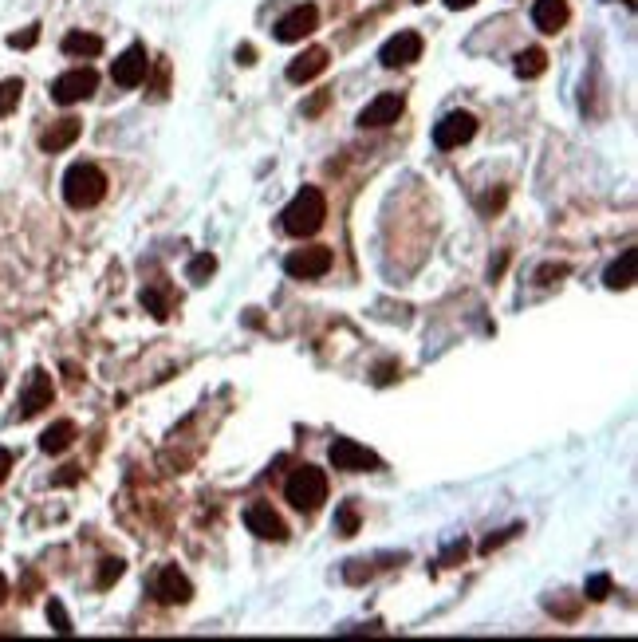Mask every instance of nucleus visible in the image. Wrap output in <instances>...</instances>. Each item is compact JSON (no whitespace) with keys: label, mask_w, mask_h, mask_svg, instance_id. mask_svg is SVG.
I'll return each mask as SVG.
<instances>
[{"label":"nucleus","mask_w":638,"mask_h":642,"mask_svg":"<svg viewBox=\"0 0 638 642\" xmlns=\"http://www.w3.org/2000/svg\"><path fill=\"white\" fill-rule=\"evenodd\" d=\"M335 532H339V536H355V532H359V509H355V505H343V509L335 513Z\"/></svg>","instance_id":"obj_26"},{"label":"nucleus","mask_w":638,"mask_h":642,"mask_svg":"<svg viewBox=\"0 0 638 642\" xmlns=\"http://www.w3.org/2000/svg\"><path fill=\"white\" fill-rule=\"evenodd\" d=\"M316 24H319L316 4H300V8H292L288 16L276 20V40H280V44H300L304 36L316 32Z\"/></svg>","instance_id":"obj_9"},{"label":"nucleus","mask_w":638,"mask_h":642,"mask_svg":"<svg viewBox=\"0 0 638 642\" xmlns=\"http://www.w3.org/2000/svg\"><path fill=\"white\" fill-rule=\"evenodd\" d=\"M71 442H75V422H56L40 434V450L44 453H64L71 450Z\"/></svg>","instance_id":"obj_19"},{"label":"nucleus","mask_w":638,"mask_h":642,"mask_svg":"<svg viewBox=\"0 0 638 642\" xmlns=\"http://www.w3.org/2000/svg\"><path fill=\"white\" fill-rule=\"evenodd\" d=\"M375 576V568L367 564V560H347V568H343V579L347 583H363V579Z\"/></svg>","instance_id":"obj_29"},{"label":"nucleus","mask_w":638,"mask_h":642,"mask_svg":"<svg viewBox=\"0 0 638 642\" xmlns=\"http://www.w3.org/2000/svg\"><path fill=\"white\" fill-rule=\"evenodd\" d=\"M477 134V119L469 111H449L446 119L434 127V146L438 150H457Z\"/></svg>","instance_id":"obj_8"},{"label":"nucleus","mask_w":638,"mask_h":642,"mask_svg":"<svg viewBox=\"0 0 638 642\" xmlns=\"http://www.w3.org/2000/svg\"><path fill=\"white\" fill-rule=\"evenodd\" d=\"M217 272V257H209V253H201V257L190 260V268H186V276H190L193 284H205L209 276Z\"/></svg>","instance_id":"obj_25"},{"label":"nucleus","mask_w":638,"mask_h":642,"mask_svg":"<svg viewBox=\"0 0 638 642\" xmlns=\"http://www.w3.org/2000/svg\"><path fill=\"white\" fill-rule=\"evenodd\" d=\"M4 599H8V579L0 576V607H4Z\"/></svg>","instance_id":"obj_39"},{"label":"nucleus","mask_w":638,"mask_h":642,"mask_svg":"<svg viewBox=\"0 0 638 642\" xmlns=\"http://www.w3.org/2000/svg\"><path fill=\"white\" fill-rule=\"evenodd\" d=\"M40 40V24H32V28H24V32H12L8 36V48H32Z\"/></svg>","instance_id":"obj_30"},{"label":"nucleus","mask_w":638,"mask_h":642,"mask_svg":"<svg viewBox=\"0 0 638 642\" xmlns=\"http://www.w3.org/2000/svg\"><path fill=\"white\" fill-rule=\"evenodd\" d=\"M323 107H327V91H319V95L312 99V103H308V107H304V111H308V115H319Z\"/></svg>","instance_id":"obj_36"},{"label":"nucleus","mask_w":638,"mask_h":642,"mask_svg":"<svg viewBox=\"0 0 638 642\" xmlns=\"http://www.w3.org/2000/svg\"><path fill=\"white\" fill-rule=\"evenodd\" d=\"M323 217H327V197H323V190L304 186V190L284 205L280 225H284L288 237H312V233L323 229Z\"/></svg>","instance_id":"obj_1"},{"label":"nucleus","mask_w":638,"mask_h":642,"mask_svg":"<svg viewBox=\"0 0 638 642\" xmlns=\"http://www.w3.org/2000/svg\"><path fill=\"white\" fill-rule=\"evenodd\" d=\"M323 71H327V48H308L304 56H296V60L288 64V79H292V83H312Z\"/></svg>","instance_id":"obj_16"},{"label":"nucleus","mask_w":638,"mask_h":642,"mask_svg":"<svg viewBox=\"0 0 638 642\" xmlns=\"http://www.w3.org/2000/svg\"><path fill=\"white\" fill-rule=\"evenodd\" d=\"M583 595H587L591 603L607 599V595H611V576H591L587 579V587H583Z\"/></svg>","instance_id":"obj_27"},{"label":"nucleus","mask_w":638,"mask_h":642,"mask_svg":"<svg viewBox=\"0 0 638 642\" xmlns=\"http://www.w3.org/2000/svg\"><path fill=\"white\" fill-rule=\"evenodd\" d=\"M154 599H158L162 607H186L193 599V583L178 572V564H166V568L154 576Z\"/></svg>","instance_id":"obj_7"},{"label":"nucleus","mask_w":638,"mask_h":642,"mask_svg":"<svg viewBox=\"0 0 638 642\" xmlns=\"http://www.w3.org/2000/svg\"><path fill=\"white\" fill-rule=\"evenodd\" d=\"M505 205V190L497 193V197H481V213H497Z\"/></svg>","instance_id":"obj_34"},{"label":"nucleus","mask_w":638,"mask_h":642,"mask_svg":"<svg viewBox=\"0 0 638 642\" xmlns=\"http://www.w3.org/2000/svg\"><path fill=\"white\" fill-rule=\"evenodd\" d=\"M20 95H24V79H4L0 83V119H8L20 107Z\"/></svg>","instance_id":"obj_22"},{"label":"nucleus","mask_w":638,"mask_h":642,"mask_svg":"<svg viewBox=\"0 0 638 642\" xmlns=\"http://www.w3.org/2000/svg\"><path fill=\"white\" fill-rule=\"evenodd\" d=\"M402 111H406V99H402V95H394V91H386V95L371 99V103L363 107L359 127H390V123H398V119H402Z\"/></svg>","instance_id":"obj_13"},{"label":"nucleus","mask_w":638,"mask_h":642,"mask_svg":"<svg viewBox=\"0 0 638 642\" xmlns=\"http://www.w3.org/2000/svg\"><path fill=\"white\" fill-rule=\"evenodd\" d=\"M284 497H288V505L300 509V513H316V509H323V501H327V477H323V469H316V465H300V469L284 481Z\"/></svg>","instance_id":"obj_3"},{"label":"nucleus","mask_w":638,"mask_h":642,"mask_svg":"<svg viewBox=\"0 0 638 642\" xmlns=\"http://www.w3.org/2000/svg\"><path fill=\"white\" fill-rule=\"evenodd\" d=\"M552 276L560 280V276H568V268H564V264H544V268L536 272V280H540V284H552Z\"/></svg>","instance_id":"obj_32"},{"label":"nucleus","mask_w":638,"mask_h":642,"mask_svg":"<svg viewBox=\"0 0 638 642\" xmlns=\"http://www.w3.org/2000/svg\"><path fill=\"white\" fill-rule=\"evenodd\" d=\"M253 56H256V52H253V48H249V44H245V48H237V64H245V67L256 64Z\"/></svg>","instance_id":"obj_37"},{"label":"nucleus","mask_w":638,"mask_h":642,"mask_svg":"<svg viewBox=\"0 0 638 642\" xmlns=\"http://www.w3.org/2000/svg\"><path fill=\"white\" fill-rule=\"evenodd\" d=\"M477 0H446V8H453V12H461V8H473Z\"/></svg>","instance_id":"obj_38"},{"label":"nucleus","mask_w":638,"mask_h":642,"mask_svg":"<svg viewBox=\"0 0 638 642\" xmlns=\"http://www.w3.org/2000/svg\"><path fill=\"white\" fill-rule=\"evenodd\" d=\"M107 197V174L91 162H75L64 174V201L71 209H91Z\"/></svg>","instance_id":"obj_2"},{"label":"nucleus","mask_w":638,"mask_h":642,"mask_svg":"<svg viewBox=\"0 0 638 642\" xmlns=\"http://www.w3.org/2000/svg\"><path fill=\"white\" fill-rule=\"evenodd\" d=\"M331 249L327 245H312V249H296L292 257H284V272L288 276H296V280H319V276H327V268H331Z\"/></svg>","instance_id":"obj_6"},{"label":"nucleus","mask_w":638,"mask_h":642,"mask_svg":"<svg viewBox=\"0 0 638 642\" xmlns=\"http://www.w3.org/2000/svg\"><path fill=\"white\" fill-rule=\"evenodd\" d=\"M79 134H83V123H79V119H60V123H52V127L40 134V150L60 154V150H67Z\"/></svg>","instance_id":"obj_17"},{"label":"nucleus","mask_w":638,"mask_h":642,"mask_svg":"<svg viewBox=\"0 0 638 642\" xmlns=\"http://www.w3.org/2000/svg\"><path fill=\"white\" fill-rule=\"evenodd\" d=\"M142 308L154 316V320H166L170 316V300L162 288H142Z\"/></svg>","instance_id":"obj_23"},{"label":"nucleus","mask_w":638,"mask_h":642,"mask_svg":"<svg viewBox=\"0 0 638 642\" xmlns=\"http://www.w3.org/2000/svg\"><path fill=\"white\" fill-rule=\"evenodd\" d=\"M544 71H548L544 48H524V52L516 56V75H520V79H536V75H544Z\"/></svg>","instance_id":"obj_21"},{"label":"nucleus","mask_w":638,"mask_h":642,"mask_svg":"<svg viewBox=\"0 0 638 642\" xmlns=\"http://www.w3.org/2000/svg\"><path fill=\"white\" fill-rule=\"evenodd\" d=\"M64 52L67 56H99L103 52V40L99 36H91V32H67L64 36Z\"/></svg>","instance_id":"obj_20"},{"label":"nucleus","mask_w":638,"mask_h":642,"mask_svg":"<svg viewBox=\"0 0 638 642\" xmlns=\"http://www.w3.org/2000/svg\"><path fill=\"white\" fill-rule=\"evenodd\" d=\"M516 532H520V524H512V528H505V532H497V536H489V540H485V544H481V552H485V556H489V552H493V548H501V544H505V540H512V536H516Z\"/></svg>","instance_id":"obj_31"},{"label":"nucleus","mask_w":638,"mask_h":642,"mask_svg":"<svg viewBox=\"0 0 638 642\" xmlns=\"http://www.w3.org/2000/svg\"><path fill=\"white\" fill-rule=\"evenodd\" d=\"M453 560H465V540H457V544H449V548H446L442 564H453Z\"/></svg>","instance_id":"obj_33"},{"label":"nucleus","mask_w":638,"mask_h":642,"mask_svg":"<svg viewBox=\"0 0 638 642\" xmlns=\"http://www.w3.org/2000/svg\"><path fill=\"white\" fill-rule=\"evenodd\" d=\"M327 457H331V465H335L339 473H367V469H379V453L359 446L355 438H335Z\"/></svg>","instance_id":"obj_5"},{"label":"nucleus","mask_w":638,"mask_h":642,"mask_svg":"<svg viewBox=\"0 0 638 642\" xmlns=\"http://www.w3.org/2000/svg\"><path fill=\"white\" fill-rule=\"evenodd\" d=\"M52 398H56V386H52V375H44V371H32V379H28V390L20 394V418H36L44 406H52Z\"/></svg>","instance_id":"obj_14"},{"label":"nucleus","mask_w":638,"mask_h":642,"mask_svg":"<svg viewBox=\"0 0 638 642\" xmlns=\"http://www.w3.org/2000/svg\"><path fill=\"white\" fill-rule=\"evenodd\" d=\"M123 572H127V564H123L119 556H107V560L99 564V576H95V583L107 591V587H115V583L123 579Z\"/></svg>","instance_id":"obj_24"},{"label":"nucleus","mask_w":638,"mask_h":642,"mask_svg":"<svg viewBox=\"0 0 638 642\" xmlns=\"http://www.w3.org/2000/svg\"><path fill=\"white\" fill-rule=\"evenodd\" d=\"M245 524H249V532L260 536V540H272V544H284L288 540V524L280 520V513L272 509V505H264V501H256L245 509Z\"/></svg>","instance_id":"obj_10"},{"label":"nucleus","mask_w":638,"mask_h":642,"mask_svg":"<svg viewBox=\"0 0 638 642\" xmlns=\"http://www.w3.org/2000/svg\"><path fill=\"white\" fill-rule=\"evenodd\" d=\"M146 71H150V56H146V48H142V44H130L127 52L111 64V79H115L119 87H138V83L146 79Z\"/></svg>","instance_id":"obj_12"},{"label":"nucleus","mask_w":638,"mask_h":642,"mask_svg":"<svg viewBox=\"0 0 638 642\" xmlns=\"http://www.w3.org/2000/svg\"><path fill=\"white\" fill-rule=\"evenodd\" d=\"M635 264H638V253H635V249H627L623 257L607 268L603 284H607L611 292H623V288H631V284H635Z\"/></svg>","instance_id":"obj_18"},{"label":"nucleus","mask_w":638,"mask_h":642,"mask_svg":"<svg viewBox=\"0 0 638 642\" xmlns=\"http://www.w3.org/2000/svg\"><path fill=\"white\" fill-rule=\"evenodd\" d=\"M379 60L383 67H410L414 60H422V36L418 32H398V36H390L383 44V52H379Z\"/></svg>","instance_id":"obj_11"},{"label":"nucleus","mask_w":638,"mask_h":642,"mask_svg":"<svg viewBox=\"0 0 638 642\" xmlns=\"http://www.w3.org/2000/svg\"><path fill=\"white\" fill-rule=\"evenodd\" d=\"M0 386H4V379H0Z\"/></svg>","instance_id":"obj_41"},{"label":"nucleus","mask_w":638,"mask_h":642,"mask_svg":"<svg viewBox=\"0 0 638 642\" xmlns=\"http://www.w3.org/2000/svg\"><path fill=\"white\" fill-rule=\"evenodd\" d=\"M48 619H52V627H56L60 635H71V631H75V627H71V619H67V611H64V603H60V599H52V603H48Z\"/></svg>","instance_id":"obj_28"},{"label":"nucleus","mask_w":638,"mask_h":642,"mask_svg":"<svg viewBox=\"0 0 638 642\" xmlns=\"http://www.w3.org/2000/svg\"><path fill=\"white\" fill-rule=\"evenodd\" d=\"M95 87H99V75H95L91 67H71V71H64V75L52 83V99H56L60 107H71V103L91 99Z\"/></svg>","instance_id":"obj_4"},{"label":"nucleus","mask_w":638,"mask_h":642,"mask_svg":"<svg viewBox=\"0 0 638 642\" xmlns=\"http://www.w3.org/2000/svg\"><path fill=\"white\" fill-rule=\"evenodd\" d=\"M568 16H572L568 0H536V4H532V24H536L540 32H548V36H556V32L568 24Z\"/></svg>","instance_id":"obj_15"},{"label":"nucleus","mask_w":638,"mask_h":642,"mask_svg":"<svg viewBox=\"0 0 638 642\" xmlns=\"http://www.w3.org/2000/svg\"><path fill=\"white\" fill-rule=\"evenodd\" d=\"M414 4H426V0H414Z\"/></svg>","instance_id":"obj_40"},{"label":"nucleus","mask_w":638,"mask_h":642,"mask_svg":"<svg viewBox=\"0 0 638 642\" xmlns=\"http://www.w3.org/2000/svg\"><path fill=\"white\" fill-rule=\"evenodd\" d=\"M8 473H12V453H8V450H0V485L8 481Z\"/></svg>","instance_id":"obj_35"}]
</instances>
